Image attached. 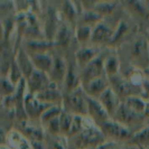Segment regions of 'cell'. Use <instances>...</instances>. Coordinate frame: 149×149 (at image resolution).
<instances>
[{
  "instance_id": "obj_1",
  "label": "cell",
  "mask_w": 149,
  "mask_h": 149,
  "mask_svg": "<svg viewBox=\"0 0 149 149\" xmlns=\"http://www.w3.org/2000/svg\"><path fill=\"white\" fill-rule=\"evenodd\" d=\"M121 65H128L145 71L149 66V40L146 31L140 29L117 49Z\"/></svg>"
},
{
  "instance_id": "obj_2",
  "label": "cell",
  "mask_w": 149,
  "mask_h": 149,
  "mask_svg": "<svg viewBox=\"0 0 149 149\" xmlns=\"http://www.w3.org/2000/svg\"><path fill=\"white\" fill-rule=\"evenodd\" d=\"M106 142L102 131L88 116L82 130L67 138L68 149H97Z\"/></svg>"
},
{
  "instance_id": "obj_3",
  "label": "cell",
  "mask_w": 149,
  "mask_h": 149,
  "mask_svg": "<svg viewBox=\"0 0 149 149\" xmlns=\"http://www.w3.org/2000/svg\"><path fill=\"white\" fill-rule=\"evenodd\" d=\"M123 12L122 4L120 8L116 13L111 15L103 17L97 23L93 29L90 44L100 47H107L114 34Z\"/></svg>"
},
{
  "instance_id": "obj_4",
  "label": "cell",
  "mask_w": 149,
  "mask_h": 149,
  "mask_svg": "<svg viewBox=\"0 0 149 149\" xmlns=\"http://www.w3.org/2000/svg\"><path fill=\"white\" fill-rule=\"evenodd\" d=\"M42 8L39 15L45 38L54 42L61 17L59 13V1H42Z\"/></svg>"
},
{
  "instance_id": "obj_5",
  "label": "cell",
  "mask_w": 149,
  "mask_h": 149,
  "mask_svg": "<svg viewBox=\"0 0 149 149\" xmlns=\"http://www.w3.org/2000/svg\"><path fill=\"white\" fill-rule=\"evenodd\" d=\"M79 45L76 41L72 46L65 52L67 62V71L63 84L61 88L63 94H67L77 90L81 86L80 79V68L77 64L75 52Z\"/></svg>"
},
{
  "instance_id": "obj_6",
  "label": "cell",
  "mask_w": 149,
  "mask_h": 149,
  "mask_svg": "<svg viewBox=\"0 0 149 149\" xmlns=\"http://www.w3.org/2000/svg\"><path fill=\"white\" fill-rule=\"evenodd\" d=\"M111 119L128 128L133 134L148 125L146 124L148 119L144 114L134 111L122 101Z\"/></svg>"
},
{
  "instance_id": "obj_7",
  "label": "cell",
  "mask_w": 149,
  "mask_h": 149,
  "mask_svg": "<svg viewBox=\"0 0 149 149\" xmlns=\"http://www.w3.org/2000/svg\"><path fill=\"white\" fill-rule=\"evenodd\" d=\"M62 109L64 111L74 115L87 116V96L82 87L63 95Z\"/></svg>"
},
{
  "instance_id": "obj_8",
  "label": "cell",
  "mask_w": 149,
  "mask_h": 149,
  "mask_svg": "<svg viewBox=\"0 0 149 149\" xmlns=\"http://www.w3.org/2000/svg\"><path fill=\"white\" fill-rule=\"evenodd\" d=\"M109 80L110 87L117 95L122 101L132 96L142 97V87L133 84L119 73L116 75L109 77Z\"/></svg>"
},
{
  "instance_id": "obj_9",
  "label": "cell",
  "mask_w": 149,
  "mask_h": 149,
  "mask_svg": "<svg viewBox=\"0 0 149 149\" xmlns=\"http://www.w3.org/2000/svg\"><path fill=\"white\" fill-rule=\"evenodd\" d=\"M99 128L106 137V141L129 143L134 135L128 128L111 119L100 125Z\"/></svg>"
},
{
  "instance_id": "obj_10",
  "label": "cell",
  "mask_w": 149,
  "mask_h": 149,
  "mask_svg": "<svg viewBox=\"0 0 149 149\" xmlns=\"http://www.w3.org/2000/svg\"><path fill=\"white\" fill-rule=\"evenodd\" d=\"M51 52L52 55V65L48 75L51 81L57 84L61 90L67 71L65 52L55 47Z\"/></svg>"
},
{
  "instance_id": "obj_11",
  "label": "cell",
  "mask_w": 149,
  "mask_h": 149,
  "mask_svg": "<svg viewBox=\"0 0 149 149\" xmlns=\"http://www.w3.org/2000/svg\"><path fill=\"white\" fill-rule=\"evenodd\" d=\"M109 48L105 47L102 52L90 61L80 71V79L81 85L90 82L92 80L105 75V59L109 52Z\"/></svg>"
},
{
  "instance_id": "obj_12",
  "label": "cell",
  "mask_w": 149,
  "mask_h": 149,
  "mask_svg": "<svg viewBox=\"0 0 149 149\" xmlns=\"http://www.w3.org/2000/svg\"><path fill=\"white\" fill-rule=\"evenodd\" d=\"M13 129L18 131L30 142H41L45 141V131L40 120L26 119L15 121Z\"/></svg>"
},
{
  "instance_id": "obj_13",
  "label": "cell",
  "mask_w": 149,
  "mask_h": 149,
  "mask_svg": "<svg viewBox=\"0 0 149 149\" xmlns=\"http://www.w3.org/2000/svg\"><path fill=\"white\" fill-rule=\"evenodd\" d=\"M122 4L125 11L143 29L144 22L149 20L148 3L142 1H123Z\"/></svg>"
},
{
  "instance_id": "obj_14",
  "label": "cell",
  "mask_w": 149,
  "mask_h": 149,
  "mask_svg": "<svg viewBox=\"0 0 149 149\" xmlns=\"http://www.w3.org/2000/svg\"><path fill=\"white\" fill-rule=\"evenodd\" d=\"M83 10L81 1H59V13L61 20L69 23L74 28L77 27L79 17Z\"/></svg>"
},
{
  "instance_id": "obj_15",
  "label": "cell",
  "mask_w": 149,
  "mask_h": 149,
  "mask_svg": "<svg viewBox=\"0 0 149 149\" xmlns=\"http://www.w3.org/2000/svg\"><path fill=\"white\" fill-rule=\"evenodd\" d=\"M26 81L27 93L32 95L37 94L54 84L48 74L36 69L33 70Z\"/></svg>"
},
{
  "instance_id": "obj_16",
  "label": "cell",
  "mask_w": 149,
  "mask_h": 149,
  "mask_svg": "<svg viewBox=\"0 0 149 149\" xmlns=\"http://www.w3.org/2000/svg\"><path fill=\"white\" fill-rule=\"evenodd\" d=\"M75 29L76 28L69 23L61 21L54 39L55 47L66 52L77 41L75 37Z\"/></svg>"
},
{
  "instance_id": "obj_17",
  "label": "cell",
  "mask_w": 149,
  "mask_h": 149,
  "mask_svg": "<svg viewBox=\"0 0 149 149\" xmlns=\"http://www.w3.org/2000/svg\"><path fill=\"white\" fill-rule=\"evenodd\" d=\"M52 106V105L46 104L39 101L34 95L26 93L25 97L24 108L28 118L33 120H40V117L44 112Z\"/></svg>"
},
{
  "instance_id": "obj_18",
  "label": "cell",
  "mask_w": 149,
  "mask_h": 149,
  "mask_svg": "<svg viewBox=\"0 0 149 149\" xmlns=\"http://www.w3.org/2000/svg\"><path fill=\"white\" fill-rule=\"evenodd\" d=\"M105 47L95 46L88 44L85 45H79L75 52V57L77 64L80 68V71L84 68L90 61H93L102 52Z\"/></svg>"
},
{
  "instance_id": "obj_19",
  "label": "cell",
  "mask_w": 149,
  "mask_h": 149,
  "mask_svg": "<svg viewBox=\"0 0 149 149\" xmlns=\"http://www.w3.org/2000/svg\"><path fill=\"white\" fill-rule=\"evenodd\" d=\"M87 96V116L95 122L96 125L100 126L106 121L111 119L109 113L97 99Z\"/></svg>"
},
{
  "instance_id": "obj_20",
  "label": "cell",
  "mask_w": 149,
  "mask_h": 149,
  "mask_svg": "<svg viewBox=\"0 0 149 149\" xmlns=\"http://www.w3.org/2000/svg\"><path fill=\"white\" fill-rule=\"evenodd\" d=\"M40 102L52 106H62L63 94L57 84L54 83L46 90L34 95Z\"/></svg>"
},
{
  "instance_id": "obj_21",
  "label": "cell",
  "mask_w": 149,
  "mask_h": 149,
  "mask_svg": "<svg viewBox=\"0 0 149 149\" xmlns=\"http://www.w3.org/2000/svg\"><path fill=\"white\" fill-rule=\"evenodd\" d=\"M84 93L89 97L97 99L100 95L110 87L109 78L105 75L92 80L90 82L81 85Z\"/></svg>"
},
{
  "instance_id": "obj_22",
  "label": "cell",
  "mask_w": 149,
  "mask_h": 149,
  "mask_svg": "<svg viewBox=\"0 0 149 149\" xmlns=\"http://www.w3.org/2000/svg\"><path fill=\"white\" fill-rule=\"evenodd\" d=\"M97 100L106 109L111 119L115 114L122 102V100L110 87L100 95Z\"/></svg>"
},
{
  "instance_id": "obj_23",
  "label": "cell",
  "mask_w": 149,
  "mask_h": 149,
  "mask_svg": "<svg viewBox=\"0 0 149 149\" xmlns=\"http://www.w3.org/2000/svg\"><path fill=\"white\" fill-rule=\"evenodd\" d=\"M22 46L29 55L41 52H47L52 50L55 47L54 42L47 39H23Z\"/></svg>"
},
{
  "instance_id": "obj_24",
  "label": "cell",
  "mask_w": 149,
  "mask_h": 149,
  "mask_svg": "<svg viewBox=\"0 0 149 149\" xmlns=\"http://www.w3.org/2000/svg\"><path fill=\"white\" fill-rule=\"evenodd\" d=\"M15 58V61L18 65V68L21 71L22 75L25 79H27L35 68L32 63L30 56L28 52L25 50L22 45L17 49Z\"/></svg>"
},
{
  "instance_id": "obj_25",
  "label": "cell",
  "mask_w": 149,
  "mask_h": 149,
  "mask_svg": "<svg viewBox=\"0 0 149 149\" xmlns=\"http://www.w3.org/2000/svg\"><path fill=\"white\" fill-rule=\"evenodd\" d=\"M51 51L29 55L35 69L49 74L52 65V55Z\"/></svg>"
},
{
  "instance_id": "obj_26",
  "label": "cell",
  "mask_w": 149,
  "mask_h": 149,
  "mask_svg": "<svg viewBox=\"0 0 149 149\" xmlns=\"http://www.w3.org/2000/svg\"><path fill=\"white\" fill-rule=\"evenodd\" d=\"M104 67L105 74L108 78L116 75L119 73L121 63L116 49L109 48V52L105 59Z\"/></svg>"
},
{
  "instance_id": "obj_27",
  "label": "cell",
  "mask_w": 149,
  "mask_h": 149,
  "mask_svg": "<svg viewBox=\"0 0 149 149\" xmlns=\"http://www.w3.org/2000/svg\"><path fill=\"white\" fill-rule=\"evenodd\" d=\"M103 18V16L93 10H83L79 17L77 25H84L94 28V26Z\"/></svg>"
},
{
  "instance_id": "obj_28",
  "label": "cell",
  "mask_w": 149,
  "mask_h": 149,
  "mask_svg": "<svg viewBox=\"0 0 149 149\" xmlns=\"http://www.w3.org/2000/svg\"><path fill=\"white\" fill-rule=\"evenodd\" d=\"M45 143L47 149H68L67 138L61 135H51L45 132Z\"/></svg>"
},
{
  "instance_id": "obj_29",
  "label": "cell",
  "mask_w": 149,
  "mask_h": 149,
  "mask_svg": "<svg viewBox=\"0 0 149 149\" xmlns=\"http://www.w3.org/2000/svg\"><path fill=\"white\" fill-rule=\"evenodd\" d=\"M93 27L84 25H77L75 29V37L79 45L90 44Z\"/></svg>"
},
{
  "instance_id": "obj_30",
  "label": "cell",
  "mask_w": 149,
  "mask_h": 149,
  "mask_svg": "<svg viewBox=\"0 0 149 149\" xmlns=\"http://www.w3.org/2000/svg\"><path fill=\"white\" fill-rule=\"evenodd\" d=\"M129 143L137 146L140 148L148 146L149 144V125L134 133L132 139Z\"/></svg>"
},
{
  "instance_id": "obj_31",
  "label": "cell",
  "mask_w": 149,
  "mask_h": 149,
  "mask_svg": "<svg viewBox=\"0 0 149 149\" xmlns=\"http://www.w3.org/2000/svg\"><path fill=\"white\" fill-rule=\"evenodd\" d=\"M127 106L137 113L144 114L146 101L140 96H132L122 100Z\"/></svg>"
},
{
  "instance_id": "obj_32",
  "label": "cell",
  "mask_w": 149,
  "mask_h": 149,
  "mask_svg": "<svg viewBox=\"0 0 149 149\" xmlns=\"http://www.w3.org/2000/svg\"><path fill=\"white\" fill-rule=\"evenodd\" d=\"M74 115L64 111L63 110L60 115V127H61V135L67 138L71 130Z\"/></svg>"
},
{
  "instance_id": "obj_33",
  "label": "cell",
  "mask_w": 149,
  "mask_h": 149,
  "mask_svg": "<svg viewBox=\"0 0 149 149\" xmlns=\"http://www.w3.org/2000/svg\"><path fill=\"white\" fill-rule=\"evenodd\" d=\"M16 85L13 84L8 77L1 76V97L13 95L15 92Z\"/></svg>"
},
{
  "instance_id": "obj_34",
  "label": "cell",
  "mask_w": 149,
  "mask_h": 149,
  "mask_svg": "<svg viewBox=\"0 0 149 149\" xmlns=\"http://www.w3.org/2000/svg\"><path fill=\"white\" fill-rule=\"evenodd\" d=\"M97 149H141L137 146L131 144L130 143L113 142V141H106L105 143L100 146Z\"/></svg>"
},
{
  "instance_id": "obj_35",
  "label": "cell",
  "mask_w": 149,
  "mask_h": 149,
  "mask_svg": "<svg viewBox=\"0 0 149 149\" xmlns=\"http://www.w3.org/2000/svg\"><path fill=\"white\" fill-rule=\"evenodd\" d=\"M142 97L146 101H149V79L146 78L142 84Z\"/></svg>"
},
{
  "instance_id": "obj_36",
  "label": "cell",
  "mask_w": 149,
  "mask_h": 149,
  "mask_svg": "<svg viewBox=\"0 0 149 149\" xmlns=\"http://www.w3.org/2000/svg\"><path fill=\"white\" fill-rule=\"evenodd\" d=\"M144 116L149 119V101H146V106L145 111H144Z\"/></svg>"
},
{
  "instance_id": "obj_37",
  "label": "cell",
  "mask_w": 149,
  "mask_h": 149,
  "mask_svg": "<svg viewBox=\"0 0 149 149\" xmlns=\"http://www.w3.org/2000/svg\"><path fill=\"white\" fill-rule=\"evenodd\" d=\"M144 74H145V75H146V78L149 79V66H148V68H147L145 71H144Z\"/></svg>"
}]
</instances>
